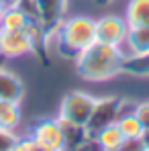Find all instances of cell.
I'll list each match as a JSON object with an SVG mask.
<instances>
[{
    "label": "cell",
    "mask_w": 149,
    "mask_h": 151,
    "mask_svg": "<svg viewBox=\"0 0 149 151\" xmlns=\"http://www.w3.org/2000/svg\"><path fill=\"white\" fill-rule=\"evenodd\" d=\"M125 21L129 27H149V0H129Z\"/></svg>",
    "instance_id": "4fadbf2b"
},
{
    "label": "cell",
    "mask_w": 149,
    "mask_h": 151,
    "mask_svg": "<svg viewBox=\"0 0 149 151\" xmlns=\"http://www.w3.org/2000/svg\"><path fill=\"white\" fill-rule=\"evenodd\" d=\"M6 0H0V21H2V17H4V10H6Z\"/></svg>",
    "instance_id": "ffe728a7"
},
{
    "label": "cell",
    "mask_w": 149,
    "mask_h": 151,
    "mask_svg": "<svg viewBox=\"0 0 149 151\" xmlns=\"http://www.w3.org/2000/svg\"><path fill=\"white\" fill-rule=\"evenodd\" d=\"M123 74L133 78H149V53L127 55L123 63Z\"/></svg>",
    "instance_id": "2e32d148"
},
{
    "label": "cell",
    "mask_w": 149,
    "mask_h": 151,
    "mask_svg": "<svg viewBox=\"0 0 149 151\" xmlns=\"http://www.w3.org/2000/svg\"><path fill=\"white\" fill-rule=\"evenodd\" d=\"M127 53L123 47L94 41L76 57V72L86 82H108L123 74V63Z\"/></svg>",
    "instance_id": "6da1fadb"
},
{
    "label": "cell",
    "mask_w": 149,
    "mask_h": 151,
    "mask_svg": "<svg viewBox=\"0 0 149 151\" xmlns=\"http://www.w3.org/2000/svg\"><path fill=\"white\" fill-rule=\"evenodd\" d=\"M127 55H143L149 53V27H129L125 39Z\"/></svg>",
    "instance_id": "8fae6325"
},
{
    "label": "cell",
    "mask_w": 149,
    "mask_h": 151,
    "mask_svg": "<svg viewBox=\"0 0 149 151\" xmlns=\"http://www.w3.org/2000/svg\"><path fill=\"white\" fill-rule=\"evenodd\" d=\"M94 104H96V98L92 94H88L84 90H72V92H68L63 96V100L59 104V114L57 116L86 127L90 114H92Z\"/></svg>",
    "instance_id": "3957f363"
},
{
    "label": "cell",
    "mask_w": 149,
    "mask_h": 151,
    "mask_svg": "<svg viewBox=\"0 0 149 151\" xmlns=\"http://www.w3.org/2000/svg\"><path fill=\"white\" fill-rule=\"evenodd\" d=\"M127 33H129V23L125 21V17L106 14L96 21V41L123 47Z\"/></svg>",
    "instance_id": "8992f818"
},
{
    "label": "cell",
    "mask_w": 149,
    "mask_h": 151,
    "mask_svg": "<svg viewBox=\"0 0 149 151\" xmlns=\"http://www.w3.org/2000/svg\"><path fill=\"white\" fill-rule=\"evenodd\" d=\"M29 21H31V17L27 14L19 4H8L6 10H4L2 21H0V27L8 29V31H25Z\"/></svg>",
    "instance_id": "5bb4252c"
},
{
    "label": "cell",
    "mask_w": 149,
    "mask_h": 151,
    "mask_svg": "<svg viewBox=\"0 0 149 151\" xmlns=\"http://www.w3.org/2000/svg\"><path fill=\"white\" fill-rule=\"evenodd\" d=\"M94 2H96L98 6H108V4H112L114 0H94Z\"/></svg>",
    "instance_id": "44dd1931"
},
{
    "label": "cell",
    "mask_w": 149,
    "mask_h": 151,
    "mask_svg": "<svg viewBox=\"0 0 149 151\" xmlns=\"http://www.w3.org/2000/svg\"><path fill=\"white\" fill-rule=\"evenodd\" d=\"M29 53H33V45L25 31H8L0 27V55L2 57L14 59Z\"/></svg>",
    "instance_id": "52a82bcc"
},
{
    "label": "cell",
    "mask_w": 149,
    "mask_h": 151,
    "mask_svg": "<svg viewBox=\"0 0 149 151\" xmlns=\"http://www.w3.org/2000/svg\"><path fill=\"white\" fill-rule=\"evenodd\" d=\"M17 139H19V137L14 135V131L0 129V151H14Z\"/></svg>",
    "instance_id": "e0dca14e"
},
{
    "label": "cell",
    "mask_w": 149,
    "mask_h": 151,
    "mask_svg": "<svg viewBox=\"0 0 149 151\" xmlns=\"http://www.w3.org/2000/svg\"><path fill=\"white\" fill-rule=\"evenodd\" d=\"M14 151H41V149H39V143L35 141V137L27 135V137H19L17 139Z\"/></svg>",
    "instance_id": "ac0fdd59"
},
{
    "label": "cell",
    "mask_w": 149,
    "mask_h": 151,
    "mask_svg": "<svg viewBox=\"0 0 149 151\" xmlns=\"http://www.w3.org/2000/svg\"><path fill=\"white\" fill-rule=\"evenodd\" d=\"M143 143H145V149H149V131H145L143 135Z\"/></svg>",
    "instance_id": "7402d4cb"
},
{
    "label": "cell",
    "mask_w": 149,
    "mask_h": 151,
    "mask_svg": "<svg viewBox=\"0 0 149 151\" xmlns=\"http://www.w3.org/2000/svg\"><path fill=\"white\" fill-rule=\"evenodd\" d=\"M21 125V102L0 100V129L17 131Z\"/></svg>",
    "instance_id": "9a60e30c"
},
{
    "label": "cell",
    "mask_w": 149,
    "mask_h": 151,
    "mask_svg": "<svg viewBox=\"0 0 149 151\" xmlns=\"http://www.w3.org/2000/svg\"><path fill=\"white\" fill-rule=\"evenodd\" d=\"M92 139H94L96 147L102 149V151H121V149H123V143H125L123 133L119 131V127H117V125L104 127V129L98 131Z\"/></svg>",
    "instance_id": "7c38bea8"
},
{
    "label": "cell",
    "mask_w": 149,
    "mask_h": 151,
    "mask_svg": "<svg viewBox=\"0 0 149 151\" xmlns=\"http://www.w3.org/2000/svg\"><path fill=\"white\" fill-rule=\"evenodd\" d=\"M35 6H37V21H41V25L49 33H53L55 27L66 17L68 0H35Z\"/></svg>",
    "instance_id": "ba28073f"
},
{
    "label": "cell",
    "mask_w": 149,
    "mask_h": 151,
    "mask_svg": "<svg viewBox=\"0 0 149 151\" xmlns=\"http://www.w3.org/2000/svg\"><path fill=\"white\" fill-rule=\"evenodd\" d=\"M31 135L39 143L41 151H63V135H61V127H59L57 116L37 121L31 129Z\"/></svg>",
    "instance_id": "5b68a950"
},
{
    "label": "cell",
    "mask_w": 149,
    "mask_h": 151,
    "mask_svg": "<svg viewBox=\"0 0 149 151\" xmlns=\"http://www.w3.org/2000/svg\"><path fill=\"white\" fill-rule=\"evenodd\" d=\"M135 116L139 119V123L143 125V129L149 131V102H139V104H135Z\"/></svg>",
    "instance_id": "d6986e66"
},
{
    "label": "cell",
    "mask_w": 149,
    "mask_h": 151,
    "mask_svg": "<svg viewBox=\"0 0 149 151\" xmlns=\"http://www.w3.org/2000/svg\"><path fill=\"white\" fill-rule=\"evenodd\" d=\"M51 37H55L57 51L63 57L76 59L88 45H92L96 41V21L90 17H84V14L63 19L55 27Z\"/></svg>",
    "instance_id": "7a4b0ae2"
},
{
    "label": "cell",
    "mask_w": 149,
    "mask_h": 151,
    "mask_svg": "<svg viewBox=\"0 0 149 151\" xmlns=\"http://www.w3.org/2000/svg\"><path fill=\"white\" fill-rule=\"evenodd\" d=\"M59 121V127H61V135H63V151H78L88 147V143L92 141V137L88 135L86 127L78 125V123H72L68 119H61L57 116Z\"/></svg>",
    "instance_id": "9c48e42d"
},
{
    "label": "cell",
    "mask_w": 149,
    "mask_h": 151,
    "mask_svg": "<svg viewBox=\"0 0 149 151\" xmlns=\"http://www.w3.org/2000/svg\"><path fill=\"white\" fill-rule=\"evenodd\" d=\"M25 96V86L21 78L6 68H0V100L21 102Z\"/></svg>",
    "instance_id": "30bf717a"
},
{
    "label": "cell",
    "mask_w": 149,
    "mask_h": 151,
    "mask_svg": "<svg viewBox=\"0 0 149 151\" xmlns=\"http://www.w3.org/2000/svg\"><path fill=\"white\" fill-rule=\"evenodd\" d=\"M121 106H123V98L119 96H102L96 98V104L92 108V114L86 123V131L90 137H94L98 131H102L104 127L114 125L119 114H121Z\"/></svg>",
    "instance_id": "277c9868"
}]
</instances>
